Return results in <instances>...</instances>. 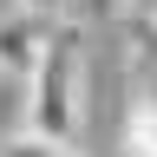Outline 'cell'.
<instances>
[{
    "instance_id": "obj_1",
    "label": "cell",
    "mask_w": 157,
    "mask_h": 157,
    "mask_svg": "<svg viewBox=\"0 0 157 157\" xmlns=\"http://www.w3.org/2000/svg\"><path fill=\"white\" fill-rule=\"evenodd\" d=\"M78 118H85V26L66 13L59 26H46V52L26 78V131L78 144Z\"/></svg>"
},
{
    "instance_id": "obj_2",
    "label": "cell",
    "mask_w": 157,
    "mask_h": 157,
    "mask_svg": "<svg viewBox=\"0 0 157 157\" xmlns=\"http://www.w3.org/2000/svg\"><path fill=\"white\" fill-rule=\"evenodd\" d=\"M46 26H52V20H33V13H0V72L33 78L39 52H46Z\"/></svg>"
},
{
    "instance_id": "obj_3",
    "label": "cell",
    "mask_w": 157,
    "mask_h": 157,
    "mask_svg": "<svg viewBox=\"0 0 157 157\" xmlns=\"http://www.w3.org/2000/svg\"><path fill=\"white\" fill-rule=\"evenodd\" d=\"M124 157H157V98H137L124 118Z\"/></svg>"
},
{
    "instance_id": "obj_4",
    "label": "cell",
    "mask_w": 157,
    "mask_h": 157,
    "mask_svg": "<svg viewBox=\"0 0 157 157\" xmlns=\"http://www.w3.org/2000/svg\"><path fill=\"white\" fill-rule=\"evenodd\" d=\"M0 157H78V144H52V137H33V131H20L0 144Z\"/></svg>"
},
{
    "instance_id": "obj_5",
    "label": "cell",
    "mask_w": 157,
    "mask_h": 157,
    "mask_svg": "<svg viewBox=\"0 0 157 157\" xmlns=\"http://www.w3.org/2000/svg\"><path fill=\"white\" fill-rule=\"evenodd\" d=\"M13 7H20V13H33V20H52V13L66 20V13H78V0H13Z\"/></svg>"
},
{
    "instance_id": "obj_6",
    "label": "cell",
    "mask_w": 157,
    "mask_h": 157,
    "mask_svg": "<svg viewBox=\"0 0 157 157\" xmlns=\"http://www.w3.org/2000/svg\"><path fill=\"white\" fill-rule=\"evenodd\" d=\"M144 7H151V13H157V0H144Z\"/></svg>"
}]
</instances>
